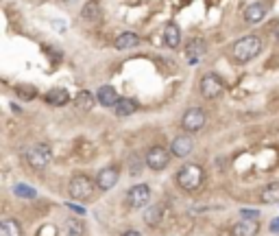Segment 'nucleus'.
<instances>
[{"instance_id":"bb28decb","label":"nucleus","mask_w":279,"mask_h":236,"mask_svg":"<svg viewBox=\"0 0 279 236\" xmlns=\"http://www.w3.org/2000/svg\"><path fill=\"white\" fill-rule=\"evenodd\" d=\"M37 236H57V227L55 225H44Z\"/></svg>"},{"instance_id":"cd10ccee","label":"nucleus","mask_w":279,"mask_h":236,"mask_svg":"<svg viewBox=\"0 0 279 236\" xmlns=\"http://www.w3.org/2000/svg\"><path fill=\"white\" fill-rule=\"evenodd\" d=\"M240 214H242V219H258V210H251V208H242L240 210Z\"/></svg>"},{"instance_id":"aec40b11","label":"nucleus","mask_w":279,"mask_h":236,"mask_svg":"<svg viewBox=\"0 0 279 236\" xmlns=\"http://www.w3.org/2000/svg\"><path fill=\"white\" fill-rule=\"evenodd\" d=\"M137 110V103L133 99H120L116 103V108H113V112H116V116L125 118V116H131V114H135Z\"/></svg>"},{"instance_id":"473e14b6","label":"nucleus","mask_w":279,"mask_h":236,"mask_svg":"<svg viewBox=\"0 0 279 236\" xmlns=\"http://www.w3.org/2000/svg\"><path fill=\"white\" fill-rule=\"evenodd\" d=\"M63 3H65V0H63Z\"/></svg>"},{"instance_id":"5701e85b","label":"nucleus","mask_w":279,"mask_h":236,"mask_svg":"<svg viewBox=\"0 0 279 236\" xmlns=\"http://www.w3.org/2000/svg\"><path fill=\"white\" fill-rule=\"evenodd\" d=\"M0 236H22V225L13 219H5L0 223Z\"/></svg>"},{"instance_id":"7c9ffc66","label":"nucleus","mask_w":279,"mask_h":236,"mask_svg":"<svg viewBox=\"0 0 279 236\" xmlns=\"http://www.w3.org/2000/svg\"><path fill=\"white\" fill-rule=\"evenodd\" d=\"M120 236H142L140 232H135V230H127V232H122Z\"/></svg>"},{"instance_id":"a878e982","label":"nucleus","mask_w":279,"mask_h":236,"mask_svg":"<svg viewBox=\"0 0 279 236\" xmlns=\"http://www.w3.org/2000/svg\"><path fill=\"white\" fill-rule=\"evenodd\" d=\"M18 92L24 96V99H33V96L37 94V90L33 85H18Z\"/></svg>"},{"instance_id":"423d86ee","label":"nucleus","mask_w":279,"mask_h":236,"mask_svg":"<svg viewBox=\"0 0 279 236\" xmlns=\"http://www.w3.org/2000/svg\"><path fill=\"white\" fill-rule=\"evenodd\" d=\"M170 164V153L164 146H151L146 151V166L153 170H164Z\"/></svg>"},{"instance_id":"20e7f679","label":"nucleus","mask_w":279,"mask_h":236,"mask_svg":"<svg viewBox=\"0 0 279 236\" xmlns=\"http://www.w3.org/2000/svg\"><path fill=\"white\" fill-rule=\"evenodd\" d=\"M94 188H96V180H89L87 175H77L70 182V197L77 201H85L92 197Z\"/></svg>"},{"instance_id":"4468645a","label":"nucleus","mask_w":279,"mask_h":236,"mask_svg":"<svg viewBox=\"0 0 279 236\" xmlns=\"http://www.w3.org/2000/svg\"><path fill=\"white\" fill-rule=\"evenodd\" d=\"M164 42H166L168 48H177L181 44V29H179L175 22H168L166 27H164Z\"/></svg>"},{"instance_id":"412c9836","label":"nucleus","mask_w":279,"mask_h":236,"mask_svg":"<svg viewBox=\"0 0 279 236\" xmlns=\"http://www.w3.org/2000/svg\"><path fill=\"white\" fill-rule=\"evenodd\" d=\"M260 199L264 203H279V182H273L262 188L260 192Z\"/></svg>"},{"instance_id":"0eeeda50","label":"nucleus","mask_w":279,"mask_h":236,"mask_svg":"<svg viewBox=\"0 0 279 236\" xmlns=\"http://www.w3.org/2000/svg\"><path fill=\"white\" fill-rule=\"evenodd\" d=\"M181 127L185 129V132H201V129L205 127V112L201 108H190L183 118H181Z\"/></svg>"},{"instance_id":"7ed1b4c3","label":"nucleus","mask_w":279,"mask_h":236,"mask_svg":"<svg viewBox=\"0 0 279 236\" xmlns=\"http://www.w3.org/2000/svg\"><path fill=\"white\" fill-rule=\"evenodd\" d=\"M203 180H205V173L199 164H185V166L179 168V173H177V184L188 192L199 188L203 184Z\"/></svg>"},{"instance_id":"a211bd4d","label":"nucleus","mask_w":279,"mask_h":236,"mask_svg":"<svg viewBox=\"0 0 279 236\" xmlns=\"http://www.w3.org/2000/svg\"><path fill=\"white\" fill-rule=\"evenodd\" d=\"M164 212H166V208H164V206H151L149 210H146V214H144L146 225L157 227L164 221Z\"/></svg>"},{"instance_id":"39448f33","label":"nucleus","mask_w":279,"mask_h":236,"mask_svg":"<svg viewBox=\"0 0 279 236\" xmlns=\"http://www.w3.org/2000/svg\"><path fill=\"white\" fill-rule=\"evenodd\" d=\"M223 92H225V81L218 75H214V72H210V75H205L201 79V94L205 99H216Z\"/></svg>"},{"instance_id":"f8f14e48","label":"nucleus","mask_w":279,"mask_h":236,"mask_svg":"<svg viewBox=\"0 0 279 236\" xmlns=\"http://www.w3.org/2000/svg\"><path fill=\"white\" fill-rule=\"evenodd\" d=\"M258 219H242V221L231 225V236H258Z\"/></svg>"},{"instance_id":"f03ea898","label":"nucleus","mask_w":279,"mask_h":236,"mask_svg":"<svg viewBox=\"0 0 279 236\" xmlns=\"http://www.w3.org/2000/svg\"><path fill=\"white\" fill-rule=\"evenodd\" d=\"M24 158H27V162H29L31 168L42 170V168H46L48 164H51V160H53V149H51V144H46V142L31 144L29 149L24 151Z\"/></svg>"},{"instance_id":"c756f323","label":"nucleus","mask_w":279,"mask_h":236,"mask_svg":"<svg viewBox=\"0 0 279 236\" xmlns=\"http://www.w3.org/2000/svg\"><path fill=\"white\" fill-rule=\"evenodd\" d=\"M68 208L72 210V212H77V214H83V212H85L83 208H79V206H75V203H70V201H68Z\"/></svg>"},{"instance_id":"f257e3e1","label":"nucleus","mask_w":279,"mask_h":236,"mask_svg":"<svg viewBox=\"0 0 279 236\" xmlns=\"http://www.w3.org/2000/svg\"><path fill=\"white\" fill-rule=\"evenodd\" d=\"M260 51H262V39L258 35H244L231 46L234 59L240 61V63H247L251 59H255L260 55Z\"/></svg>"},{"instance_id":"6e6552de","label":"nucleus","mask_w":279,"mask_h":236,"mask_svg":"<svg viewBox=\"0 0 279 236\" xmlns=\"http://www.w3.org/2000/svg\"><path fill=\"white\" fill-rule=\"evenodd\" d=\"M149 201H151V188L146 184H135L127 192V203L131 208H144Z\"/></svg>"},{"instance_id":"4be33fe9","label":"nucleus","mask_w":279,"mask_h":236,"mask_svg":"<svg viewBox=\"0 0 279 236\" xmlns=\"http://www.w3.org/2000/svg\"><path fill=\"white\" fill-rule=\"evenodd\" d=\"M46 101L51 105H57V108H61V105H65L70 101V94L63 90V88H55V90H51L46 94Z\"/></svg>"},{"instance_id":"393cba45","label":"nucleus","mask_w":279,"mask_h":236,"mask_svg":"<svg viewBox=\"0 0 279 236\" xmlns=\"http://www.w3.org/2000/svg\"><path fill=\"white\" fill-rule=\"evenodd\" d=\"M13 192L18 195L20 199H35L37 197V190L31 188V186H27V184H15L13 186Z\"/></svg>"},{"instance_id":"2f4dec72","label":"nucleus","mask_w":279,"mask_h":236,"mask_svg":"<svg viewBox=\"0 0 279 236\" xmlns=\"http://www.w3.org/2000/svg\"><path fill=\"white\" fill-rule=\"evenodd\" d=\"M273 35H275V37H277V39H279V27H277V29H275V31H273Z\"/></svg>"},{"instance_id":"dca6fc26","label":"nucleus","mask_w":279,"mask_h":236,"mask_svg":"<svg viewBox=\"0 0 279 236\" xmlns=\"http://www.w3.org/2000/svg\"><path fill=\"white\" fill-rule=\"evenodd\" d=\"M140 44V37L135 33H131V31H127V33H120L116 37V42H113V46L118 48V51H129V48H135Z\"/></svg>"},{"instance_id":"1a4fd4ad","label":"nucleus","mask_w":279,"mask_h":236,"mask_svg":"<svg viewBox=\"0 0 279 236\" xmlns=\"http://www.w3.org/2000/svg\"><path fill=\"white\" fill-rule=\"evenodd\" d=\"M194 149V140L190 136H177L175 140L170 142V153L175 158H185V156H190Z\"/></svg>"},{"instance_id":"b1692460","label":"nucleus","mask_w":279,"mask_h":236,"mask_svg":"<svg viewBox=\"0 0 279 236\" xmlns=\"http://www.w3.org/2000/svg\"><path fill=\"white\" fill-rule=\"evenodd\" d=\"M85 227L81 219H68L65 221V236H83Z\"/></svg>"},{"instance_id":"c85d7f7f","label":"nucleus","mask_w":279,"mask_h":236,"mask_svg":"<svg viewBox=\"0 0 279 236\" xmlns=\"http://www.w3.org/2000/svg\"><path fill=\"white\" fill-rule=\"evenodd\" d=\"M268 230H270V232H275V234H279V217H277V219H273V221H270Z\"/></svg>"},{"instance_id":"f3484780","label":"nucleus","mask_w":279,"mask_h":236,"mask_svg":"<svg viewBox=\"0 0 279 236\" xmlns=\"http://www.w3.org/2000/svg\"><path fill=\"white\" fill-rule=\"evenodd\" d=\"M98 99L92 94V92H87V90H81L79 94H77V99H75V108L77 110H81V112H89L94 108V103H96Z\"/></svg>"},{"instance_id":"6ab92c4d","label":"nucleus","mask_w":279,"mask_h":236,"mask_svg":"<svg viewBox=\"0 0 279 236\" xmlns=\"http://www.w3.org/2000/svg\"><path fill=\"white\" fill-rule=\"evenodd\" d=\"M81 18L87 22H98L101 20V5H98L96 0H89L83 9H81Z\"/></svg>"},{"instance_id":"9b49d317","label":"nucleus","mask_w":279,"mask_h":236,"mask_svg":"<svg viewBox=\"0 0 279 236\" xmlns=\"http://www.w3.org/2000/svg\"><path fill=\"white\" fill-rule=\"evenodd\" d=\"M205 51H207V46H205L203 39H192L190 44L185 46V59L190 66H196L203 57H205Z\"/></svg>"},{"instance_id":"ddd939ff","label":"nucleus","mask_w":279,"mask_h":236,"mask_svg":"<svg viewBox=\"0 0 279 236\" xmlns=\"http://www.w3.org/2000/svg\"><path fill=\"white\" fill-rule=\"evenodd\" d=\"M96 99L98 103L103 105V108H116V103L120 101V96L116 92V88H111V85H101L96 90Z\"/></svg>"},{"instance_id":"9d476101","label":"nucleus","mask_w":279,"mask_h":236,"mask_svg":"<svg viewBox=\"0 0 279 236\" xmlns=\"http://www.w3.org/2000/svg\"><path fill=\"white\" fill-rule=\"evenodd\" d=\"M120 180V175H118V168H113V166H107V168H103L101 173L96 175V186L101 190H111L113 186L118 184Z\"/></svg>"},{"instance_id":"2eb2a0df","label":"nucleus","mask_w":279,"mask_h":236,"mask_svg":"<svg viewBox=\"0 0 279 236\" xmlns=\"http://www.w3.org/2000/svg\"><path fill=\"white\" fill-rule=\"evenodd\" d=\"M264 18H266V5H262V3H251L247 9H244V20L251 24H258Z\"/></svg>"}]
</instances>
